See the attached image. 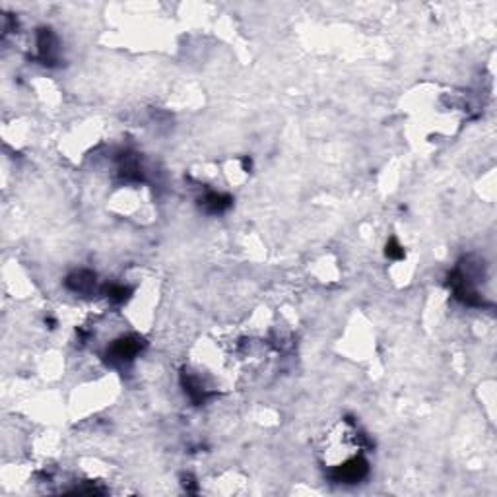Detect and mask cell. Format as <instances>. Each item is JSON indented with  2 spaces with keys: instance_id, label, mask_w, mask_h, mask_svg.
<instances>
[{
  "instance_id": "6da1fadb",
  "label": "cell",
  "mask_w": 497,
  "mask_h": 497,
  "mask_svg": "<svg viewBox=\"0 0 497 497\" xmlns=\"http://www.w3.org/2000/svg\"><path fill=\"white\" fill-rule=\"evenodd\" d=\"M365 474H367V462L361 457H356L344 465L334 466L333 478L334 481H340V484H356Z\"/></svg>"
},
{
  "instance_id": "7a4b0ae2",
  "label": "cell",
  "mask_w": 497,
  "mask_h": 497,
  "mask_svg": "<svg viewBox=\"0 0 497 497\" xmlns=\"http://www.w3.org/2000/svg\"><path fill=\"white\" fill-rule=\"evenodd\" d=\"M140 344L136 338H124V340H119L113 344V348L109 352V357L111 361H119V364H124V361H131L132 357L138 354Z\"/></svg>"
}]
</instances>
